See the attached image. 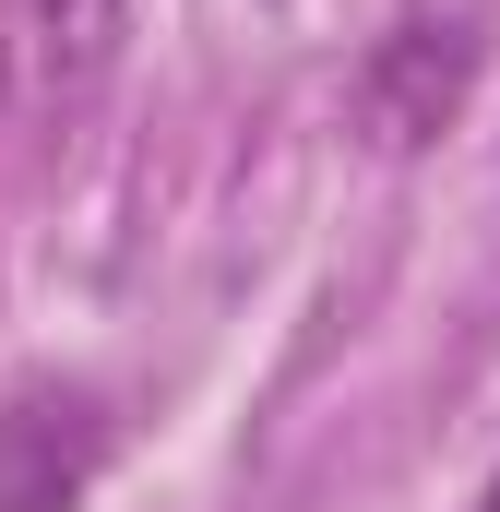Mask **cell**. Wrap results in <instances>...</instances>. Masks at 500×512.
Instances as JSON below:
<instances>
[{
	"label": "cell",
	"mask_w": 500,
	"mask_h": 512,
	"mask_svg": "<svg viewBox=\"0 0 500 512\" xmlns=\"http://www.w3.org/2000/svg\"><path fill=\"white\" fill-rule=\"evenodd\" d=\"M477 24H453V12H405V24H381L370 48H358V72H346V108L370 131L381 155H417V143H441V131L477 108Z\"/></svg>",
	"instance_id": "6da1fadb"
},
{
	"label": "cell",
	"mask_w": 500,
	"mask_h": 512,
	"mask_svg": "<svg viewBox=\"0 0 500 512\" xmlns=\"http://www.w3.org/2000/svg\"><path fill=\"white\" fill-rule=\"evenodd\" d=\"M131 0H0V96L24 120H72L108 96Z\"/></svg>",
	"instance_id": "7a4b0ae2"
},
{
	"label": "cell",
	"mask_w": 500,
	"mask_h": 512,
	"mask_svg": "<svg viewBox=\"0 0 500 512\" xmlns=\"http://www.w3.org/2000/svg\"><path fill=\"white\" fill-rule=\"evenodd\" d=\"M108 477V405L84 382L0 393V512H84Z\"/></svg>",
	"instance_id": "3957f363"
},
{
	"label": "cell",
	"mask_w": 500,
	"mask_h": 512,
	"mask_svg": "<svg viewBox=\"0 0 500 512\" xmlns=\"http://www.w3.org/2000/svg\"><path fill=\"white\" fill-rule=\"evenodd\" d=\"M477 512H500V477H489V501H477Z\"/></svg>",
	"instance_id": "277c9868"
}]
</instances>
